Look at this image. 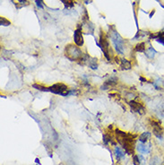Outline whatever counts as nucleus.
<instances>
[{
    "label": "nucleus",
    "instance_id": "nucleus-1",
    "mask_svg": "<svg viewBox=\"0 0 164 165\" xmlns=\"http://www.w3.org/2000/svg\"><path fill=\"white\" fill-rule=\"evenodd\" d=\"M116 139L118 142L125 152L129 155H135V144H136V138L137 137V135H133L130 133H126L120 131L119 129L115 130Z\"/></svg>",
    "mask_w": 164,
    "mask_h": 165
},
{
    "label": "nucleus",
    "instance_id": "nucleus-2",
    "mask_svg": "<svg viewBox=\"0 0 164 165\" xmlns=\"http://www.w3.org/2000/svg\"><path fill=\"white\" fill-rule=\"evenodd\" d=\"M110 37L111 39L112 42L114 44V47L118 54H124L125 51V41L123 38L120 36V34L116 30V27L114 25L110 26Z\"/></svg>",
    "mask_w": 164,
    "mask_h": 165
},
{
    "label": "nucleus",
    "instance_id": "nucleus-3",
    "mask_svg": "<svg viewBox=\"0 0 164 165\" xmlns=\"http://www.w3.org/2000/svg\"><path fill=\"white\" fill-rule=\"evenodd\" d=\"M65 55L67 59L70 61H80L84 56V53L81 51L78 46H75L74 44L66 45L65 49Z\"/></svg>",
    "mask_w": 164,
    "mask_h": 165
},
{
    "label": "nucleus",
    "instance_id": "nucleus-4",
    "mask_svg": "<svg viewBox=\"0 0 164 165\" xmlns=\"http://www.w3.org/2000/svg\"><path fill=\"white\" fill-rule=\"evenodd\" d=\"M100 41H97V45H98L102 52L104 54L105 58L108 60H110V43H109V40H108V37L105 33H103L101 30H100Z\"/></svg>",
    "mask_w": 164,
    "mask_h": 165
},
{
    "label": "nucleus",
    "instance_id": "nucleus-5",
    "mask_svg": "<svg viewBox=\"0 0 164 165\" xmlns=\"http://www.w3.org/2000/svg\"><path fill=\"white\" fill-rule=\"evenodd\" d=\"M49 91L55 94H59L62 96L71 95V90H69L68 87L62 83H59V84L53 85L52 86L49 87Z\"/></svg>",
    "mask_w": 164,
    "mask_h": 165
},
{
    "label": "nucleus",
    "instance_id": "nucleus-6",
    "mask_svg": "<svg viewBox=\"0 0 164 165\" xmlns=\"http://www.w3.org/2000/svg\"><path fill=\"white\" fill-rule=\"evenodd\" d=\"M150 123H151L153 135L159 139L162 138V137H163V128L161 126V123L160 121H158V120H154V119H151Z\"/></svg>",
    "mask_w": 164,
    "mask_h": 165
},
{
    "label": "nucleus",
    "instance_id": "nucleus-7",
    "mask_svg": "<svg viewBox=\"0 0 164 165\" xmlns=\"http://www.w3.org/2000/svg\"><path fill=\"white\" fill-rule=\"evenodd\" d=\"M74 40L75 45L78 47H82L84 45V37H83V27L82 25H78L76 30L74 33Z\"/></svg>",
    "mask_w": 164,
    "mask_h": 165
},
{
    "label": "nucleus",
    "instance_id": "nucleus-8",
    "mask_svg": "<svg viewBox=\"0 0 164 165\" xmlns=\"http://www.w3.org/2000/svg\"><path fill=\"white\" fill-rule=\"evenodd\" d=\"M128 103H129V106L131 107L132 111H134V112L139 113L140 115H144L145 113V111H146L145 107L142 105L141 103H139L137 101H136L135 100L130 101Z\"/></svg>",
    "mask_w": 164,
    "mask_h": 165
},
{
    "label": "nucleus",
    "instance_id": "nucleus-9",
    "mask_svg": "<svg viewBox=\"0 0 164 165\" xmlns=\"http://www.w3.org/2000/svg\"><path fill=\"white\" fill-rule=\"evenodd\" d=\"M82 27H83V30L85 31V33L88 34H93V32H94V25L92 24V23L89 21V17H86L83 20V23H82Z\"/></svg>",
    "mask_w": 164,
    "mask_h": 165
},
{
    "label": "nucleus",
    "instance_id": "nucleus-10",
    "mask_svg": "<svg viewBox=\"0 0 164 165\" xmlns=\"http://www.w3.org/2000/svg\"><path fill=\"white\" fill-rule=\"evenodd\" d=\"M119 66L122 70H129L132 68L131 62L126 59H119Z\"/></svg>",
    "mask_w": 164,
    "mask_h": 165
},
{
    "label": "nucleus",
    "instance_id": "nucleus-11",
    "mask_svg": "<svg viewBox=\"0 0 164 165\" xmlns=\"http://www.w3.org/2000/svg\"><path fill=\"white\" fill-rule=\"evenodd\" d=\"M11 1L17 9H20L23 7H27L30 4L28 0H11Z\"/></svg>",
    "mask_w": 164,
    "mask_h": 165
},
{
    "label": "nucleus",
    "instance_id": "nucleus-12",
    "mask_svg": "<svg viewBox=\"0 0 164 165\" xmlns=\"http://www.w3.org/2000/svg\"><path fill=\"white\" fill-rule=\"evenodd\" d=\"M145 56L148 58V59H154V57H155V55L157 54V51L153 49V47L150 46L146 50H145Z\"/></svg>",
    "mask_w": 164,
    "mask_h": 165
},
{
    "label": "nucleus",
    "instance_id": "nucleus-13",
    "mask_svg": "<svg viewBox=\"0 0 164 165\" xmlns=\"http://www.w3.org/2000/svg\"><path fill=\"white\" fill-rule=\"evenodd\" d=\"M87 65L90 66L92 69H93V70H96V69L98 68V60H97V59H95V58L90 57V59L88 60Z\"/></svg>",
    "mask_w": 164,
    "mask_h": 165
},
{
    "label": "nucleus",
    "instance_id": "nucleus-14",
    "mask_svg": "<svg viewBox=\"0 0 164 165\" xmlns=\"http://www.w3.org/2000/svg\"><path fill=\"white\" fill-rule=\"evenodd\" d=\"M151 137V133L149 132H144L142 133L140 136H139V141L143 144L146 143L148 141V139Z\"/></svg>",
    "mask_w": 164,
    "mask_h": 165
},
{
    "label": "nucleus",
    "instance_id": "nucleus-15",
    "mask_svg": "<svg viewBox=\"0 0 164 165\" xmlns=\"http://www.w3.org/2000/svg\"><path fill=\"white\" fill-rule=\"evenodd\" d=\"M137 150L138 152H141V153H148L150 152V149L148 146H146L145 145H144L143 143H140L137 145Z\"/></svg>",
    "mask_w": 164,
    "mask_h": 165
},
{
    "label": "nucleus",
    "instance_id": "nucleus-16",
    "mask_svg": "<svg viewBox=\"0 0 164 165\" xmlns=\"http://www.w3.org/2000/svg\"><path fill=\"white\" fill-rule=\"evenodd\" d=\"M114 153H115V156H116V158H117L118 161L125 157V153L122 152V150H121L119 147H118V146L115 147V149H114Z\"/></svg>",
    "mask_w": 164,
    "mask_h": 165
},
{
    "label": "nucleus",
    "instance_id": "nucleus-17",
    "mask_svg": "<svg viewBox=\"0 0 164 165\" xmlns=\"http://www.w3.org/2000/svg\"><path fill=\"white\" fill-rule=\"evenodd\" d=\"M145 46H146L145 42H140L135 47V51L136 52H145V49H146Z\"/></svg>",
    "mask_w": 164,
    "mask_h": 165
},
{
    "label": "nucleus",
    "instance_id": "nucleus-18",
    "mask_svg": "<svg viewBox=\"0 0 164 165\" xmlns=\"http://www.w3.org/2000/svg\"><path fill=\"white\" fill-rule=\"evenodd\" d=\"M118 79L116 77V76H111V77L108 80L107 82H105V83L108 85L110 86V87H111V86L116 85L118 84Z\"/></svg>",
    "mask_w": 164,
    "mask_h": 165
},
{
    "label": "nucleus",
    "instance_id": "nucleus-19",
    "mask_svg": "<svg viewBox=\"0 0 164 165\" xmlns=\"http://www.w3.org/2000/svg\"><path fill=\"white\" fill-rule=\"evenodd\" d=\"M147 34H148V33H147V32H144V31L138 30L137 33H136V35L135 36L134 40H136V39H142V38H144V37H145V36H146Z\"/></svg>",
    "mask_w": 164,
    "mask_h": 165
},
{
    "label": "nucleus",
    "instance_id": "nucleus-20",
    "mask_svg": "<svg viewBox=\"0 0 164 165\" xmlns=\"http://www.w3.org/2000/svg\"><path fill=\"white\" fill-rule=\"evenodd\" d=\"M33 88H36L37 90L42 91V92H49V87H44V86L38 85V84H34L33 85Z\"/></svg>",
    "mask_w": 164,
    "mask_h": 165
},
{
    "label": "nucleus",
    "instance_id": "nucleus-21",
    "mask_svg": "<svg viewBox=\"0 0 164 165\" xmlns=\"http://www.w3.org/2000/svg\"><path fill=\"white\" fill-rule=\"evenodd\" d=\"M150 165H161V159L158 156L152 157L150 162Z\"/></svg>",
    "mask_w": 164,
    "mask_h": 165
},
{
    "label": "nucleus",
    "instance_id": "nucleus-22",
    "mask_svg": "<svg viewBox=\"0 0 164 165\" xmlns=\"http://www.w3.org/2000/svg\"><path fill=\"white\" fill-rule=\"evenodd\" d=\"M0 23H1L2 26H9L11 24V22L7 20V18H5V17H1L0 18Z\"/></svg>",
    "mask_w": 164,
    "mask_h": 165
},
{
    "label": "nucleus",
    "instance_id": "nucleus-23",
    "mask_svg": "<svg viewBox=\"0 0 164 165\" xmlns=\"http://www.w3.org/2000/svg\"><path fill=\"white\" fill-rule=\"evenodd\" d=\"M133 164L134 165H140V160L137 155H133Z\"/></svg>",
    "mask_w": 164,
    "mask_h": 165
},
{
    "label": "nucleus",
    "instance_id": "nucleus-24",
    "mask_svg": "<svg viewBox=\"0 0 164 165\" xmlns=\"http://www.w3.org/2000/svg\"><path fill=\"white\" fill-rule=\"evenodd\" d=\"M35 3H36V5H37V7H39V9H43V7H44V6H43V0H36L35 1Z\"/></svg>",
    "mask_w": 164,
    "mask_h": 165
},
{
    "label": "nucleus",
    "instance_id": "nucleus-25",
    "mask_svg": "<svg viewBox=\"0 0 164 165\" xmlns=\"http://www.w3.org/2000/svg\"><path fill=\"white\" fill-rule=\"evenodd\" d=\"M136 96L134 93H127V94L126 95V99H129L130 101H133V100H135V98H136Z\"/></svg>",
    "mask_w": 164,
    "mask_h": 165
},
{
    "label": "nucleus",
    "instance_id": "nucleus-26",
    "mask_svg": "<svg viewBox=\"0 0 164 165\" xmlns=\"http://www.w3.org/2000/svg\"><path fill=\"white\" fill-rule=\"evenodd\" d=\"M156 41L159 42V43H161V45H163L164 46V36L163 37H161V38H158L157 40H156Z\"/></svg>",
    "mask_w": 164,
    "mask_h": 165
},
{
    "label": "nucleus",
    "instance_id": "nucleus-27",
    "mask_svg": "<svg viewBox=\"0 0 164 165\" xmlns=\"http://www.w3.org/2000/svg\"><path fill=\"white\" fill-rule=\"evenodd\" d=\"M85 1V4H89V3H91L92 2V0H84Z\"/></svg>",
    "mask_w": 164,
    "mask_h": 165
},
{
    "label": "nucleus",
    "instance_id": "nucleus-28",
    "mask_svg": "<svg viewBox=\"0 0 164 165\" xmlns=\"http://www.w3.org/2000/svg\"><path fill=\"white\" fill-rule=\"evenodd\" d=\"M152 14H154V11H152V12L150 13V17H151V15H152Z\"/></svg>",
    "mask_w": 164,
    "mask_h": 165
},
{
    "label": "nucleus",
    "instance_id": "nucleus-29",
    "mask_svg": "<svg viewBox=\"0 0 164 165\" xmlns=\"http://www.w3.org/2000/svg\"><path fill=\"white\" fill-rule=\"evenodd\" d=\"M70 1H73V0H70Z\"/></svg>",
    "mask_w": 164,
    "mask_h": 165
}]
</instances>
